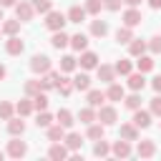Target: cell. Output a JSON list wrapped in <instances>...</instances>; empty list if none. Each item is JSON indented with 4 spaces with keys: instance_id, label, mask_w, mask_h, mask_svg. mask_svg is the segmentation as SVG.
I'll use <instances>...</instances> for the list:
<instances>
[{
    "instance_id": "33",
    "label": "cell",
    "mask_w": 161,
    "mask_h": 161,
    "mask_svg": "<svg viewBox=\"0 0 161 161\" xmlns=\"http://www.w3.org/2000/svg\"><path fill=\"white\" fill-rule=\"evenodd\" d=\"M20 23H23V20H18V18H15V20H5L0 30H3L5 35H18V30H20Z\"/></svg>"
},
{
    "instance_id": "6",
    "label": "cell",
    "mask_w": 161,
    "mask_h": 161,
    "mask_svg": "<svg viewBox=\"0 0 161 161\" xmlns=\"http://www.w3.org/2000/svg\"><path fill=\"white\" fill-rule=\"evenodd\" d=\"M111 153L118 156V158H128V156H131V141H126V138L118 136V141L111 146Z\"/></svg>"
},
{
    "instance_id": "3",
    "label": "cell",
    "mask_w": 161,
    "mask_h": 161,
    "mask_svg": "<svg viewBox=\"0 0 161 161\" xmlns=\"http://www.w3.org/2000/svg\"><path fill=\"white\" fill-rule=\"evenodd\" d=\"M10 158H23L25 153H28V143L25 141H20L18 136H13V141H8V151H5Z\"/></svg>"
},
{
    "instance_id": "43",
    "label": "cell",
    "mask_w": 161,
    "mask_h": 161,
    "mask_svg": "<svg viewBox=\"0 0 161 161\" xmlns=\"http://www.w3.org/2000/svg\"><path fill=\"white\" fill-rule=\"evenodd\" d=\"M23 91H25V96H28V98H33L35 93H40V80H25Z\"/></svg>"
},
{
    "instance_id": "36",
    "label": "cell",
    "mask_w": 161,
    "mask_h": 161,
    "mask_svg": "<svg viewBox=\"0 0 161 161\" xmlns=\"http://www.w3.org/2000/svg\"><path fill=\"white\" fill-rule=\"evenodd\" d=\"M55 88L60 91V96H70V93H73V80H68L65 75H60L58 83H55Z\"/></svg>"
},
{
    "instance_id": "14",
    "label": "cell",
    "mask_w": 161,
    "mask_h": 161,
    "mask_svg": "<svg viewBox=\"0 0 161 161\" xmlns=\"http://www.w3.org/2000/svg\"><path fill=\"white\" fill-rule=\"evenodd\" d=\"M78 63H80V68H86V70H91V68H98V55H96L93 50H83Z\"/></svg>"
},
{
    "instance_id": "39",
    "label": "cell",
    "mask_w": 161,
    "mask_h": 161,
    "mask_svg": "<svg viewBox=\"0 0 161 161\" xmlns=\"http://www.w3.org/2000/svg\"><path fill=\"white\" fill-rule=\"evenodd\" d=\"M30 3H33L35 13H40V15H48L53 10V0H30Z\"/></svg>"
},
{
    "instance_id": "40",
    "label": "cell",
    "mask_w": 161,
    "mask_h": 161,
    "mask_svg": "<svg viewBox=\"0 0 161 161\" xmlns=\"http://www.w3.org/2000/svg\"><path fill=\"white\" fill-rule=\"evenodd\" d=\"M35 126H38V128H48V126H53V116H50L48 111H38Z\"/></svg>"
},
{
    "instance_id": "47",
    "label": "cell",
    "mask_w": 161,
    "mask_h": 161,
    "mask_svg": "<svg viewBox=\"0 0 161 161\" xmlns=\"http://www.w3.org/2000/svg\"><path fill=\"white\" fill-rule=\"evenodd\" d=\"M121 3H123V0H103V8L111 10V13H116V10L121 8Z\"/></svg>"
},
{
    "instance_id": "44",
    "label": "cell",
    "mask_w": 161,
    "mask_h": 161,
    "mask_svg": "<svg viewBox=\"0 0 161 161\" xmlns=\"http://www.w3.org/2000/svg\"><path fill=\"white\" fill-rule=\"evenodd\" d=\"M83 8H86V13H88V15H98V13H101V8H103V0H86V5H83Z\"/></svg>"
},
{
    "instance_id": "41",
    "label": "cell",
    "mask_w": 161,
    "mask_h": 161,
    "mask_svg": "<svg viewBox=\"0 0 161 161\" xmlns=\"http://www.w3.org/2000/svg\"><path fill=\"white\" fill-rule=\"evenodd\" d=\"M13 113H15V106H13L10 101H0V118H3V121H10Z\"/></svg>"
},
{
    "instance_id": "26",
    "label": "cell",
    "mask_w": 161,
    "mask_h": 161,
    "mask_svg": "<svg viewBox=\"0 0 161 161\" xmlns=\"http://www.w3.org/2000/svg\"><path fill=\"white\" fill-rule=\"evenodd\" d=\"M78 121L80 123H93V121H98V113H96V108L93 106H88V108H80V113H78Z\"/></svg>"
},
{
    "instance_id": "30",
    "label": "cell",
    "mask_w": 161,
    "mask_h": 161,
    "mask_svg": "<svg viewBox=\"0 0 161 161\" xmlns=\"http://www.w3.org/2000/svg\"><path fill=\"white\" fill-rule=\"evenodd\" d=\"M45 131H48V138H50V141H63V138H65V126H60V123L48 126Z\"/></svg>"
},
{
    "instance_id": "55",
    "label": "cell",
    "mask_w": 161,
    "mask_h": 161,
    "mask_svg": "<svg viewBox=\"0 0 161 161\" xmlns=\"http://www.w3.org/2000/svg\"><path fill=\"white\" fill-rule=\"evenodd\" d=\"M0 33H3V30H0Z\"/></svg>"
},
{
    "instance_id": "45",
    "label": "cell",
    "mask_w": 161,
    "mask_h": 161,
    "mask_svg": "<svg viewBox=\"0 0 161 161\" xmlns=\"http://www.w3.org/2000/svg\"><path fill=\"white\" fill-rule=\"evenodd\" d=\"M148 111H151L153 116H158V118H161V93H156V96L151 98V106H148Z\"/></svg>"
},
{
    "instance_id": "27",
    "label": "cell",
    "mask_w": 161,
    "mask_h": 161,
    "mask_svg": "<svg viewBox=\"0 0 161 161\" xmlns=\"http://www.w3.org/2000/svg\"><path fill=\"white\" fill-rule=\"evenodd\" d=\"M103 133H106V126H103L101 121H98V123H96V121H93V123H88V138H91V141L103 138Z\"/></svg>"
},
{
    "instance_id": "46",
    "label": "cell",
    "mask_w": 161,
    "mask_h": 161,
    "mask_svg": "<svg viewBox=\"0 0 161 161\" xmlns=\"http://www.w3.org/2000/svg\"><path fill=\"white\" fill-rule=\"evenodd\" d=\"M148 50H151L153 55H158V53H161V35H153V38L148 40Z\"/></svg>"
},
{
    "instance_id": "11",
    "label": "cell",
    "mask_w": 161,
    "mask_h": 161,
    "mask_svg": "<svg viewBox=\"0 0 161 161\" xmlns=\"http://www.w3.org/2000/svg\"><path fill=\"white\" fill-rule=\"evenodd\" d=\"M96 73H98V80H101V83H113V80H116V68H113V65L101 63V65L96 68Z\"/></svg>"
},
{
    "instance_id": "51",
    "label": "cell",
    "mask_w": 161,
    "mask_h": 161,
    "mask_svg": "<svg viewBox=\"0 0 161 161\" xmlns=\"http://www.w3.org/2000/svg\"><path fill=\"white\" fill-rule=\"evenodd\" d=\"M123 3H126V5H128V8H138V5H141V3H143V0H123Z\"/></svg>"
},
{
    "instance_id": "37",
    "label": "cell",
    "mask_w": 161,
    "mask_h": 161,
    "mask_svg": "<svg viewBox=\"0 0 161 161\" xmlns=\"http://www.w3.org/2000/svg\"><path fill=\"white\" fill-rule=\"evenodd\" d=\"M123 103H126V108H131V111L141 108V91H133L131 96H126V98H123Z\"/></svg>"
},
{
    "instance_id": "12",
    "label": "cell",
    "mask_w": 161,
    "mask_h": 161,
    "mask_svg": "<svg viewBox=\"0 0 161 161\" xmlns=\"http://www.w3.org/2000/svg\"><path fill=\"white\" fill-rule=\"evenodd\" d=\"M151 118H153V113H151V111H141V108H136L131 121H133L138 128H148V126H151Z\"/></svg>"
},
{
    "instance_id": "15",
    "label": "cell",
    "mask_w": 161,
    "mask_h": 161,
    "mask_svg": "<svg viewBox=\"0 0 161 161\" xmlns=\"http://www.w3.org/2000/svg\"><path fill=\"white\" fill-rule=\"evenodd\" d=\"M128 88H131V91H143V88H146V75H143L141 70H138V73L131 70V73H128Z\"/></svg>"
},
{
    "instance_id": "32",
    "label": "cell",
    "mask_w": 161,
    "mask_h": 161,
    "mask_svg": "<svg viewBox=\"0 0 161 161\" xmlns=\"http://www.w3.org/2000/svg\"><path fill=\"white\" fill-rule=\"evenodd\" d=\"M116 75H128L131 70H133V63L128 60V58H121V60H116Z\"/></svg>"
},
{
    "instance_id": "5",
    "label": "cell",
    "mask_w": 161,
    "mask_h": 161,
    "mask_svg": "<svg viewBox=\"0 0 161 161\" xmlns=\"http://www.w3.org/2000/svg\"><path fill=\"white\" fill-rule=\"evenodd\" d=\"M96 113H98V121L103 126H113L118 121V113H116L113 106H101V108H96Z\"/></svg>"
},
{
    "instance_id": "17",
    "label": "cell",
    "mask_w": 161,
    "mask_h": 161,
    "mask_svg": "<svg viewBox=\"0 0 161 161\" xmlns=\"http://www.w3.org/2000/svg\"><path fill=\"white\" fill-rule=\"evenodd\" d=\"M50 45H53L55 50H63L65 45H70V35H65L63 30H55L53 38H50Z\"/></svg>"
},
{
    "instance_id": "28",
    "label": "cell",
    "mask_w": 161,
    "mask_h": 161,
    "mask_svg": "<svg viewBox=\"0 0 161 161\" xmlns=\"http://www.w3.org/2000/svg\"><path fill=\"white\" fill-rule=\"evenodd\" d=\"M63 143H65V146H68L70 151H78V148L83 146V136H80V133H65Z\"/></svg>"
},
{
    "instance_id": "22",
    "label": "cell",
    "mask_w": 161,
    "mask_h": 161,
    "mask_svg": "<svg viewBox=\"0 0 161 161\" xmlns=\"http://www.w3.org/2000/svg\"><path fill=\"white\" fill-rule=\"evenodd\" d=\"M8 131H10V136H23V133H25V121H23V116H20V118H10V121H8Z\"/></svg>"
},
{
    "instance_id": "19",
    "label": "cell",
    "mask_w": 161,
    "mask_h": 161,
    "mask_svg": "<svg viewBox=\"0 0 161 161\" xmlns=\"http://www.w3.org/2000/svg\"><path fill=\"white\" fill-rule=\"evenodd\" d=\"M148 50V43L146 40H138V38H133L131 43H128V53L133 55V58H138V55H143Z\"/></svg>"
},
{
    "instance_id": "31",
    "label": "cell",
    "mask_w": 161,
    "mask_h": 161,
    "mask_svg": "<svg viewBox=\"0 0 161 161\" xmlns=\"http://www.w3.org/2000/svg\"><path fill=\"white\" fill-rule=\"evenodd\" d=\"M136 68L141 70V73H148V70H153V58L151 55H138V60H136Z\"/></svg>"
},
{
    "instance_id": "1",
    "label": "cell",
    "mask_w": 161,
    "mask_h": 161,
    "mask_svg": "<svg viewBox=\"0 0 161 161\" xmlns=\"http://www.w3.org/2000/svg\"><path fill=\"white\" fill-rule=\"evenodd\" d=\"M65 23H68V15H63V13H58V10H50L48 15H45V28L48 30H63L65 28Z\"/></svg>"
},
{
    "instance_id": "8",
    "label": "cell",
    "mask_w": 161,
    "mask_h": 161,
    "mask_svg": "<svg viewBox=\"0 0 161 161\" xmlns=\"http://www.w3.org/2000/svg\"><path fill=\"white\" fill-rule=\"evenodd\" d=\"M5 50H8V55H20V53L25 50V43H23L18 35H8V40H5Z\"/></svg>"
},
{
    "instance_id": "13",
    "label": "cell",
    "mask_w": 161,
    "mask_h": 161,
    "mask_svg": "<svg viewBox=\"0 0 161 161\" xmlns=\"http://www.w3.org/2000/svg\"><path fill=\"white\" fill-rule=\"evenodd\" d=\"M141 10L138 8H128L126 13H123V25H128V28H136V25H141Z\"/></svg>"
},
{
    "instance_id": "35",
    "label": "cell",
    "mask_w": 161,
    "mask_h": 161,
    "mask_svg": "<svg viewBox=\"0 0 161 161\" xmlns=\"http://www.w3.org/2000/svg\"><path fill=\"white\" fill-rule=\"evenodd\" d=\"M75 65H78V60H75L73 55H63V58H60V73H73Z\"/></svg>"
},
{
    "instance_id": "50",
    "label": "cell",
    "mask_w": 161,
    "mask_h": 161,
    "mask_svg": "<svg viewBox=\"0 0 161 161\" xmlns=\"http://www.w3.org/2000/svg\"><path fill=\"white\" fill-rule=\"evenodd\" d=\"M0 5H3V8H15L18 0H0Z\"/></svg>"
},
{
    "instance_id": "21",
    "label": "cell",
    "mask_w": 161,
    "mask_h": 161,
    "mask_svg": "<svg viewBox=\"0 0 161 161\" xmlns=\"http://www.w3.org/2000/svg\"><path fill=\"white\" fill-rule=\"evenodd\" d=\"M103 101H106V93H103V91H98V88H91V91H88V106L101 108Z\"/></svg>"
},
{
    "instance_id": "23",
    "label": "cell",
    "mask_w": 161,
    "mask_h": 161,
    "mask_svg": "<svg viewBox=\"0 0 161 161\" xmlns=\"http://www.w3.org/2000/svg\"><path fill=\"white\" fill-rule=\"evenodd\" d=\"M86 8H80V5H73L70 10H68V23H83L86 20Z\"/></svg>"
},
{
    "instance_id": "24",
    "label": "cell",
    "mask_w": 161,
    "mask_h": 161,
    "mask_svg": "<svg viewBox=\"0 0 161 161\" xmlns=\"http://www.w3.org/2000/svg\"><path fill=\"white\" fill-rule=\"evenodd\" d=\"M73 88L75 91H91V78H88V73H78L75 78H73Z\"/></svg>"
},
{
    "instance_id": "7",
    "label": "cell",
    "mask_w": 161,
    "mask_h": 161,
    "mask_svg": "<svg viewBox=\"0 0 161 161\" xmlns=\"http://www.w3.org/2000/svg\"><path fill=\"white\" fill-rule=\"evenodd\" d=\"M68 153H70V148L65 143H60V141H53V146L48 148V156L53 161H63V158H68Z\"/></svg>"
},
{
    "instance_id": "49",
    "label": "cell",
    "mask_w": 161,
    "mask_h": 161,
    "mask_svg": "<svg viewBox=\"0 0 161 161\" xmlns=\"http://www.w3.org/2000/svg\"><path fill=\"white\" fill-rule=\"evenodd\" d=\"M148 8L151 10H161V0H148Z\"/></svg>"
},
{
    "instance_id": "52",
    "label": "cell",
    "mask_w": 161,
    "mask_h": 161,
    "mask_svg": "<svg viewBox=\"0 0 161 161\" xmlns=\"http://www.w3.org/2000/svg\"><path fill=\"white\" fill-rule=\"evenodd\" d=\"M5 75H8V68L0 63V80H5Z\"/></svg>"
},
{
    "instance_id": "54",
    "label": "cell",
    "mask_w": 161,
    "mask_h": 161,
    "mask_svg": "<svg viewBox=\"0 0 161 161\" xmlns=\"http://www.w3.org/2000/svg\"><path fill=\"white\" fill-rule=\"evenodd\" d=\"M3 156H5V151H0V161H3Z\"/></svg>"
},
{
    "instance_id": "25",
    "label": "cell",
    "mask_w": 161,
    "mask_h": 161,
    "mask_svg": "<svg viewBox=\"0 0 161 161\" xmlns=\"http://www.w3.org/2000/svg\"><path fill=\"white\" fill-rule=\"evenodd\" d=\"M33 111H35V106H33V98H23V101L15 106V113H18V116H23V118H25V116H30Z\"/></svg>"
},
{
    "instance_id": "18",
    "label": "cell",
    "mask_w": 161,
    "mask_h": 161,
    "mask_svg": "<svg viewBox=\"0 0 161 161\" xmlns=\"http://www.w3.org/2000/svg\"><path fill=\"white\" fill-rule=\"evenodd\" d=\"M70 48L78 50V53H83V50L88 48V35H86V33H75V35H70Z\"/></svg>"
},
{
    "instance_id": "34",
    "label": "cell",
    "mask_w": 161,
    "mask_h": 161,
    "mask_svg": "<svg viewBox=\"0 0 161 161\" xmlns=\"http://www.w3.org/2000/svg\"><path fill=\"white\" fill-rule=\"evenodd\" d=\"M116 40H118V43H131V40H133V28H128V25L118 28V30H116Z\"/></svg>"
},
{
    "instance_id": "38",
    "label": "cell",
    "mask_w": 161,
    "mask_h": 161,
    "mask_svg": "<svg viewBox=\"0 0 161 161\" xmlns=\"http://www.w3.org/2000/svg\"><path fill=\"white\" fill-rule=\"evenodd\" d=\"M93 153H96V156H101V158H103V156H108V153H111V143H108V141H103V138H98V141L93 143Z\"/></svg>"
},
{
    "instance_id": "10",
    "label": "cell",
    "mask_w": 161,
    "mask_h": 161,
    "mask_svg": "<svg viewBox=\"0 0 161 161\" xmlns=\"http://www.w3.org/2000/svg\"><path fill=\"white\" fill-rule=\"evenodd\" d=\"M136 153H138L141 158H151V156L156 153V143H153L151 138H143V141L136 143Z\"/></svg>"
},
{
    "instance_id": "48",
    "label": "cell",
    "mask_w": 161,
    "mask_h": 161,
    "mask_svg": "<svg viewBox=\"0 0 161 161\" xmlns=\"http://www.w3.org/2000/svg\"><path fill=\"white\" fill-rule=\"evenodd\" d=\"M151 88H153L156 93H161V75H156V78L151 80Z\"/></svg>"
},
{
    "instance_id": "2",
    "label": "cell",
    "mask_w": 161,
    "mask_h": 161,
    "mask_svg": "<svg viewBox=\"0 0 161 161\" xmlns=\"http://www.w3.org/2000/svg\"><path fill=\"white\" fill-rule=\"evenodd\" d=\"M30 70H33V73H38V75H45V73L50 70V58H48V55H43V53L33 55V58H30Z\"/></svg>"
},
{
    "instance_id": "16",
    "label": "cell",
    "mask_w": 161,
    "mask_h": 161,
    "mask_svg": "<svg viewBox=\"0 0 161 161\" xmlns=\"http://www.w3.org/2000/svg\"><path fill=\"white\" fill-rule=\"evenodd\" d=\"M106 98H108V101H123V98H126V88H123V86H118V83L113 80V83H108Z\"/></svg>"
},
{
    "instance_id": "9",
    "label": "cell",
    "mask_w": 161,
    "mask_h": 161,
    "mask_svg": "<svg viewBox=\"0 0 161 161\" xmlns=\"http://www.w3.org/2000/svg\"><path fill=\"white\" fill-rule=\"evenodd\" d=\"M138 126L131 121V123H121V128H118V136L121 138H126V141H138Z\"/></svg>"
},
{
    "instance_id": "53",
    "label": "cell",
    "mask_w": 161,
    "mask_h": 161,
    "mask_svg": "<svg viewBox=\"0 0 161 161\" xmlns=\"http://www.w3.org/2000/svg\"><path fill=\"white\" fill-rule=\"evenodd\" d=\"M0 20H5V18H3V5H0Z\"/></svg>"
},
{
    "instance_id": "20",
    "label": "cell",
    "mask_w": 161,
    "mask_h": 161,
    "mask_svg": "<svg viewBox=\"0 0 161 161\" xmlns=\"http://www.w3.org/2000/svg\"><path fill=\"white\" fill-rule=\"evenodd\" d=\"M91 35L93 38H106L108 35V23L106 20H93L91 23Z\"/></svg>"
},
{
    "instance_id": "29",
    "label": "cell",
    "mask_w": 161,
    "mask_h": 161,
    "mask_svg": "<svg viewBox=\"0 0 161 161\" xmlns=\"http://www.w3.org/2000/svg\"><path fill=\"white\" fill-rule=\"evenodd\" d=\"M55 121H58L60 126H65V128H70V126L75 123V121H73V113H70L68 108H60V111L55 113Z\"/></svg>"
},
{
    "instance_id": "42",
    "label": "cell",
    "mask_w": 161,
    "mask_h": 161,
    "mask_svg": "<svg viewBox=\"0 0 161 161\" xmlns=\"http://www.w3.org/2000/svg\"><path fill=\"white\" fill-rule=\"evenodd\" d=\"M33 106H35V111H45V108H48V96H45V91H40V93L33 96Z\"/></svg>"
},
{
    "instance_id": "4",
    "label": "cell",
    "mask_w": 161,
    "mask_h": 161,
    "mask_svg": "<svg viewBox=\"0 0 161 161\" xmlns=\"http://www.w3.org/2000/svg\"><path fill=\"white\" fill-rule=\"evenodd\" d=\"M33 15H35V8H33V3H28V0H20V3L15 5V18H18V20L28 23V20H33Z\"/></svg>"
}]
</instances>
